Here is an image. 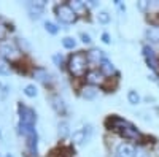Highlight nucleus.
Masks as SVG:
<instances>
[{"label":"nucleus","mask_w":159,"mask_h":157,"mask_svg":"<svg viewBox=\"0 0 159 157\" xmlns=\"http://www.w3.org/2000/svg\"><path fill=\"white\" fill-rule=\"evenodd\" d=\"M45 29H46V32H49V33H52V35H56L57 33V27H56V24H52V22H49V21H46L45 22Z\"/></svg>","instance_id":"obj_22"},{"label":"nucleus","mask_w":159,"mask_h":157,"mask_svg":"<svg viewBox=\"0 0 159 157\" xmlns=\"http://www.w3.org/2000/svg\"><path fill=\"white\" fill-rule=\"evenodd\" d=\"M56 16L59 18L61 22H65V24H72L78 18V15L72 10V7L67 5V3H61V5L56 7Z\"/></svg>","instance_id":"obj_3"},{"label":"nucleus","mask_w":159,"mask_h":157,"mask_svg":"<svg viewBox=\"0 0 159 157\" xmlns=\"http://www.w3.org/2000/svg\"><path fill=\"white\" fill-rule=\"evenodd\" d=\"M135 157H147V152L142 148H135Z\"/></svg>","instance_id":"obj_26"},{"label":"nucleus","mask_w":159,"mask_h":157,"mask_svg":"<svg viewBox=\"0 0 159 157\" xmlns=\"http://www.w3.org/2000/svg\"><path fill=\"white\" fill-rule=\"evenodd\" d=\"M19 119H21V125H30V127H34V124L37 121L35 111L32 108L24 107V105H19Z\"/></svg>","instance_id":"obj_4"},{"label":"nucleus","mask_w":159,"mask_h":157,"mask_svg":"<svg viewBox=\"0 0 159 157\" xmlns=\"http://www.w3.org/2000/svg\"><path fill=\"white\" fill-rule=\"evenodd\" d=\"M137 8L142 11H147L150 8V2H137Z\"/></svg>","instance_id":"obj_25"},{"label":"nucleus","mask_w":159,"mask_h":157,"mask_svg":"<svg viewBox=\"0 0 159 157\" xmlns=\"http://www.w3.org/2000/svg\"><path fill=\"white\" fill-rule=\"evenodd\" d=\"M81 38H83V43H91V37L88 35V33H81Z\"/></svg>","instance_id":"obj_28"},{"label":"nucleus","mask_w":159,"mask_h":157,"mask_svg":"<svg viewBox=\"0 0 159 157\" xmlns=\"http://www.w3.org/2000/svg\"><path fill=\"white\" fill-rule=\"evenodd\" d=\"M25 7H27L32 18H40L42 13H43V10H45V2H27Z\"/></svg>","instance_id":"obj_7"},{"label":"nucleus","mask_w":159,"mask_h":157,"mask_svg":"<svg viewBox=\"0 0 159 157\" xmlns=\"http://www.w3.org/2000/svg\"><path fill=\"white\" fill-rule=\"evenodd\" d=\"M5 37H7V29L3 27L2 24H0V40H3Z\"/></svg>","instance_id":"obj_27"},{"label":"nucleus","mask_w":159,"mask_h":157,"mask_svg":"<svg viewBox=\"0 0 159 157\" xmlns=\"http://www.w3.org/2000/svg\"><path fill=\"white\" fill-rule=\"evenodd\" d=\"M88 62L89 60H88V56L84 52H75V54H72L70 59H69V72L76 78H81L86 73Z\"/></svg>","instance_id":"obj_2"},{"label":"nucleus","mask_w":159,"mask_h":157,"mask_svg":"<svg viewBox=\"0 0 159 157\" xmlns=\"http://www.w3.org/2000/svg\"><path fill=\"white\" fill-rule=\"evenodd\" d=\"M62 45H64V48H67V49H73L75 45H76V41L73 40V38L67 37V38H64V40H62Z\"/></svg>","instance_id":"obj_21"},{"label":"nucleus","mask_w":159,"mask_h":157,"mask_svg":"<svg viewBox=\"0 0 159 157\" xmlns=\"http://www.w3.org/2000/svg\"><path fill=\"white\" fill-rule=\"evenodd\" d=\"M0 73H2V75H8V73H10L8 65H7L3 60H0Z\"/></svg>","instance_id":"obj_24"},{"label":"nucleus","mask_w":159,"mask_h":157,"mask_svg":"<svg viewBox=\"0 0 159 157\" xmlns=\"http://www.w3.org/2000/svg\"><path fill=\"white\" fill-rule=\"evenodd\" d=\"M118 157H135V148L129 143H121L118 146Z\"/></svg>","instance_id":"obj_9"},{"label":"nucleus","mask_w":159,"mask_h":157,"mask_svg":"<svg viewBox=\"0 0 159 157\" xmlns=\"http://www.w3.org/2000/svg\"><path fill=\"white\" fill-rule=\"evenodd\" d=\"M100 72H102L103 75H111V73L115 72L113 63H111L110 60H107V59H103V60L100 62Z\"/></svg>","instance_id":"obj_15"},{"label":"nucleus","mask_w":159,"mask_h":157,"mask_svg":"<svg viewBox=\"0 0 159 157\" xmlns=\"http://www.w3.org/2000/svg\"><path fill=\"white\" fill-rule=\"evenodd\" d=\"M54 60H56V63H61L62 62V56L59 57V56H54Z\"/></svg>","instance_id":"obj_30"},{"label":"nucleus","mask_w":159,"mask_h":157,"mask_svg":"<svg viewBox=\"0 0 159 157\" xmlns=\"http://www.w3.org/2000/svg\"><path fill=\"white\" fill-rule=\"evenodd\" d=\"M86 56H88V60L96 62V63H100V62L103 60V54H102V51H99V49H92V51H89Z\"/></svg>","instance_id":"obj_12"},{"label":"nucleus","mask_w":159,"mask_h":157,"mask_svg":"<svg viewBox=\"0 0 159 157\" xmlns=\"http://www.w3.org/2000/svg\"><path fill=\"white\" fill-rule=\"evenodd\" d=\"M145 35L151 43H159V27H150Z\"/></svg>","instance_id":"obj_14"},{"label":"nucleus","mask_w":159,"mask_h":157,"mask_svg":"<svg viewBox=\"0 0 159 157\" xmlns=\"http://www.w3.org/2000/svg\"><path fill=\"white\" fill-rule=\"evenodd\" d=\"M105 75L102 73V72H99V70H92V72H89L88 73V76H86V80H88V83L89 84H102L103 83V78Z\"/></svg>","instance_id":"obj_10"},{"label":"nucleus","mask_w":159,"mask_h":157,"mask_svg":"<svg viewBox=\"0 0 159 157\" xmlns=\"http://www.w3.org/2000/svg\"><path fill=\"white\" fill-rule=\"evenodd\" d=\"M143 56H145V60H147L148 67H150L154 73H159V60H157L156 52L153 51L151 46H143Z\"/></svg>","instance_id":"obj_6"},{"label":"nucleus","mask_w":159,"mask_h":157,"mask_svg":"<svg viewBox=\"0 0 159 157\" xmlns=\"http://www.w3.org/2000/svg\"><path fill=\"white\" fill-rule=\"evenodd\" d=\"M102 40H103V43H110V35L108 33H103L102 35Z\"/></svg>","instance_id":"obj_29"},{"label":"nucleus","mask_w":159,"mask_h":157,"mask_svg":"<svg viewBox=\"0 0 159 157\" xmlns=\"http://www.w3.org/2000/svg\"><path fill=\"white\" fill-rule=\"evenodd\" d=\"M7 157H13V154H7Z\"/></svg>","instance_id":"obj_32"},{"label":"nucleus","mask_w":159,"mask_h":157,"mask_svg":"<svg viewBox=\"0 0 159 157\" xmlns=\"http://www.w3.org/2000/svg\"><path fill=\"white\" fill-rule=\"evenodd\" d=\"M110 19H111V16L108 15L107 11H100L99 15H97V21H99L100 24H108Z\"/></svg>","instance_id":"obj_19"},{"label":"nucleus","mask_w":159,"mask_h":157,"mask_svg":"<svg viewBox=\"0 0 159 157\" xmlns=\"http://www.w3.org/2000/svg\"><path fill=\"white\" fill-rule=\"evenodd\" d=\"M91 133H92V129H91V125H88L86 129H81V130H76V132H73L72 138H73L75 143H83V141H86V140L91 137Z\"/></svg>","instance_id":"obj_8"},{"label":"nucleus","mask_w":159,"mask_h":157,"mask_svg":"<svg viewBox=\"0 0 159 157\" xmlns=\"http://www.w3.org/2000/svg\"><path fill=\"white\" fill-rule=\"evenodd\" d=\"M107 125L111 127V130L118 132L119 135H123L124 138H129V140H139L140 138L139 130L130 122L121 119V117H110V119L107 121Z\"/></svg>","instance_id":"obj_1"},{"label":"nucleus","mask_w":159,"mask_h":157,"mask_svg":"<svg viewBox=\"0 0 159 157\" xmlns=\"http://www.w3.org/2000/svg\"><path fill=\"white\" fill-rule=\"evenodd\" d=\"M34 75H35V78H37L38 81H42V83H45V84L51 81V78H49V75H48V73H46L45 70H42V68H38V70H35V73H34Z\"/></svg>","instance_id":"obj_16"},{"label":"nucleus","mask_w":159,"mask_h":157,"mask_svg":"<svg viewBox=\"0 0 159 157\" xmlns=\"http://www.w3.org/2000/svg\"><path fill=\"white\" fill-rule=\"evenodd\" d=\"M70 7H72V10L76 13H84L86 11V3L84 2H80V0H75V2H72L70 3Z\"/></svg>","instance_id":"obj_17"},{"label":"nucleus","mask_w":159,"mask_h":157,"mask_svg":"<svg viewBox=\"0 0 159 157\" xmlns=\"http://www.w3.org/2000/svg\"><path fill=\"white\" fill-rule=\"evenodd\" d=\"M127 100L130 105H139L140 103V95L135 92V90H129L127 92Z\"/></svg>","instance_id":"obj_18"},{"label":"nucleus","mask_w":159,"mask_h":157,"mask_svg":"<svg viewBox=\"0 0 159 157\" xmlns=\"http://www.w3.org/2000/svg\"><path fill=\"white\" fill-rule=\"evenodd\" d=\"M24 94L27 95V97H37V87H35L34 84L25 86V89H24Z\"/></svg>","instance_id":"obj_20"},{"label":"nucleus","mask_w":159,"mask_h":157,"mask_svg":"<svg viewBox=\"0 0 159 157\" xmlns=\"http://www.w3.org/2000/svg\"><path fill=\"white\" fill-rule=\"evenodd\" d=\"M51 105H52V108L56 110V113H59V114H65V103H64V100L61 98V97H57V95H54L51 98Z\"/></svg>","instance_id":"obj_11"},{"label":"nucleus","mask_w":159,"mask_h":157,"mask_svg":"<svg viewBox=\"0 0 159 157\" xmlns=\"http://www.w3.org/2000/svg\"><path fill=\"white\" fill-rule=\"evenodd\" d=\"M69 125H67V122H62V124H59V133H61V137H65L67 135V132H69Z\"/></svg>","instance_id":"obj_23"},{"label":"nucleus","mask_w":159,"mask_h":157,"mask_svg":"<svg viewBox=\"0 0 159 157\" xmlns=\"http://www.w3.org/2000/svg\"><path fill=\"white\" fill-rule=\"evenodd\" d=\"M96 95H97V89L94 86H88V87H84L81 90V97L86 98V100H92Z\"/></svg>","instance_id":"obj_13"},{"label":"nucleus","mask_w":159,"mask_h":157,"mask_svg":"<svg viewBox=\"0 0 159 157\" xmlns=\"http://www.w3.org/2000/svg\"><path fill=\"white\" fill-rule=\"evenodd\" d=\"M89 5H91V7H97L99 3H97V2H94V0H91V2H89Z\"/></svg>","instance_id":"obj_31"},{"label":"nucleus","mask_w":159,"mask_h":157,"mask_svg":"<svg viewBox=\"0 0 159 157\" xmlns=\"http://www.w3.org/2000/svg\"><path fill=\"white\" fill-rule=\"evenodd\" d=\"M0 54L10 60H15L19 57V49L13 41H2L0 43Z\"/></svg>","instance_id":"obj_5"}]
</instances>
